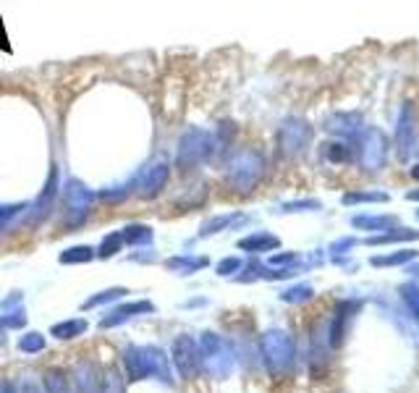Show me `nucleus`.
Masks as SVG:
<instances>
[{
    "label": "nucleus",
    "instance_id": "7",
    "mask_svg": "<svg viewBox=\"0 0 419 393\" xmlns=\"http://www.w3.org/2000/svg\"><path fill=\"white\" fill-rule=\"evenodd\" d=\"M168 179H171V165H168V160H152L145 171L136 176V194L142 196V199H155V196L160 194L165 184H168Z\"/></svg>",
    "mask_w": 419,
    "mask_h": 393
},
{
    "label": "nucleus",
    "instance_id": "34",
    "mask_svg": "<svg viewBox=\"0 0 419 393\" xmlns=\"http://www.w3.org/2000/svg\"><path fill=\"white\" fill-rule=\"evenodd\" d=\"M404 257H411V252H409V255H401V257H398V259H404ZM380 262H395V257H391V259H380Z\"/></svg>",
    "mask_w": 419,
    "mask_h": 393
},
{
    "label": "nucleus",
    "instance_id": "5",
    "mask_svg": "<svg viewBox=\"0 0 419 393\" xmlns=\"http://www.w3.org/2000/svg\"><path fill=\"white\" fill-rule=\"evenodd\" d=\"M173 365L184 381H194L202 372V359H199V341L192 336H178L173 341Z\"/></svg>",
    "mask_w": 419,
    "mask_h": 393
},
{
    "label": "nucleus",
    "instance_id": "33",
    "mask_svg": "<svg viewBox=\"0 0 419 393\" xmlns=\"http://www.w3.org/2000/svg\"><path fill=\"white\" fill-rule=\"evenodd\" d=\"M19 302H21V291H13V296H8L3 302V307H11V304H19Z\"/></svg>",
    "mask_w": 419,
    "mask_h": 393
},
{
    "label": "nucleus",
    "instance_id": "26",
    "mask_svg": "<svg viewBox=\"0 0 419 393\" xmlns=\"http://www.w3.org/2000/svg\"><path fill=\"white\" fill-rule=\"evenodd\" d=\"M236 221V215H218V218H210L202 228H199V236H212L218 234V231H223V228H228L231 223Z\"/></svg>",
    "mask_w": 419,
    "mask_h": 393
},
{
    "label": "nucleus",
    "instance_id": "10",
    "mask_svg": "<svg viewBox=\"0 0 419 393\" xmlns=\"http://www.w3.org/2000/svg\"><path fill=\"white\" fill-rule=\"evenodd\" d=\"M149 312H155V304H152V302H147V299H139V302H126V304L113 307L105 318L100 320V328H115V325H124V322H129V320L136 318V315H149Z\"/></svg>",
    "mask_w": 419,
    "mask_h": 393
},
{
    "label": "nucleus",
    "instance_id": "15",
    "mask_svg": "<svg viewBox=\"0 0 419 393\" xmlns=\"http://www.w3.org/2000/svg\"><path fill=\"white\" fill-rule=\"evenodd\" d=\"M86 333V320L84 318H74V320H63V322H55L50 328V336H55L58 341H71V338H79Z\"/></svg>",
    "mask_w": 419,
    "mask_h": 393
},
{
    "label": "nucleus",
    "instance_id": "32",
    "mask_svg": "<svg viewBox=\"0 0 419 393\" xmlns=\"http://www.w3.org/2000/svg\"><path fill=\"white\" fill-rule=\"evenodd\" d=\"M0 393H19V383H13V381H0Z\"/></svg>",
    "mask_w": 419,
    "mask_h": 393
},
{
    "label": "nucleus",
    "instance_id": "31",
    "mask_svg": "<svg viewBox=\"0 0 419 393\" xmlns=\"http://www.w3.org/2000/svg\"><path fill=\"white\" fill-rule=\"evenodd\" d=\"M309 296V289H294V291H286L283 302H296V299H304Z\"/></svg>",
    "mask_w": 419,
    "mask_h": 393
},
{
    "label": "nucleus",
    "instance_id": "17",
    "mask_svg": "<svg viewBox=\"0 0 419 393\" xmlns=\"http://www.w3.org/2000/svg\"><path fill=\"white\" fill-rule=\"evenodd\" d=\"M121 236H124V244H131V246H147L152 244V228L149 226H145V223H129L124 231H121Z\"/></svg>",
    "mask_w": 419,
    "mask_h": 393
},
{
    "label": "nucleus",
    "instance_id": "30",
    "mask_svg": "<svg viewBox=\"0 0 419 393\" xmlns=\"http://www.w3.org/2000/svg\"><path fill=\"white\" fill-rule=\"evenodd\" d=\"M301 208L317 210V208H320V202H288V205H283L286 212H294V210H301Z\"/></svg>",
    "mask_w": 419,
    "mask_h": 393
},
{
    "label": "nucleus",
    "instance_id": "6",
    "mask_svg": "<svg viewBox=\"0 0 419 393\" xmlns=\"http://www.w3.org/2000/svg\"><path fill=\"white\" fill-rule=\"evenodd\" d=\"M309 139H312L309 123L301 121V118H288L278 131V147L286 158H294V155H301L309 147Z\"/></svg>",
    "mask_w": 419,
    "mask_h": 393
},
{
    "label": "nucleus",
    "instance_id": "3",
    "mask_svg": "<svg viewBox=\"0 0 419 393\" xmlns=\"http://www.w3.org/2000/svg\"><path fill=\"white\" fill-rule=\"evenodd\" d=\"M215 152V142H212V134L205 131V129H186L181 139H178V152H176V165L178 171H194L197 165H202L205 160Z\"/></svg>",
    "mask_w": 419,
    "mask_h": 393
},
{
    "label": "nucleus",
    "instance_id": "25",
    "mask_svg": "<svg viewBox=\"0 0 419 393\" xmlns=\"http://www.w3.org/2000/svg\"><path fill=\"white\" fill-rule=\"evenodd\" d=\"M29 202H16V205H0V231H6L19 215H24Z\"/></svg>",
    "mask_w": 419,
    "mask_h": 393
},
{
    "label": "nucleus",
    "instance_id": "8",
    "mask_svg": "<svg viewBox=\"0 0 419 393\" xmlns=\"http://www.w3.org/2000/svg\"><path fill=\"white\" fill-rule=\"evenodd\" d=\"M58 181H61V171H58V163L50 165V173H48V181L42 186V194L37 196L35 202V210L29 212L26 223L29 226H39V223L50 218V212L55 210V196H58Z\"/></svg>",
    "mask_w": 419,
    "mask_h": 393
},
{
    "label": "nucleus",
    "instance_id": "14",
    "mask_svg": "<svg viewBox=\"0 0 419 393\" xmlns=\"http://www.w3.org/2000/svg\"><path fill=\"white\" fill-rule=\"evenodd\" d=\"M42 388H45V393H74V383L66 369L50 367L42 378Z\"/></svg>",
    "mask_w": 419,
    "mask_h": 393
},
{
    "label": "nucleus",
    "instance_id": "9",
    "mask_svg": "<svg viewBox=\"0 0 419 393\" xmlns=\"http://www.w3.org/2000/svg\"><path fill=\"white\" fill-rule=\"evenodd\" d=\"M74 393H102V369L92 359H82L71 369Z\"/></svg>",
    "mask_w": 419,
    "mask_h": 393
},
{
    "label": "nucleus",
    "instance_id": "2",
    "mask_svg": "<svg viewBox=\"0 0 419 393\" xmlns=\"http://www.w3.org/2000/svg\"><path fill=\"white\" fill-rule=\"evenodd\" d=\"M97 202V194L79 179H68L63 186V226L68 231L82 228Z\"/></svg>",
    "mask_w": 419,
    "mask_h": 393
},
{
    "label": "nucleus",
    "instance_id": "23",
    "mask_svg": "<svg viewBox=\"0 0 419 393\" xmlns=\"http://www.w3.org/2000/svg\"><path fill=\"white\" fill-rule=\"evenodd\" d=\"M121 246H124V236H121V231H113V234H108L102 241H100L97 257L100 259H111L113 255H118V252H121Z\"/></svg>",
    "mask_w": 419,
    "mask_h": 393
},
{
    "label": "nucleus",
    "instance_id": "16",
    "mask_svg": "<svg viewBox=\"0 0 419 393\" xmlns=\"http://www.w3.org/2000/svg\"><path fill=\"white\" fill-rule=\"evenodd\" d=\"M414 134H417V126H414V113L411 108L404 111V116L398 118V131H395V139H398V147L401 152H409L411 145H414Z\"/></svg>",
    "mask_w": 419,
    "mask_h": 393
},
{
    "label": "nucleus",
    "instance_id": "18",
    "mask_svg": "<svg viewBox=\"0 0 419 393\" xmlns=\"http://www.w3.org/2000/svg\"><path fill=\"white\" fill-rule=\"evenodd\" d=\"M205 265H207V257H186V255H181V257H171L165 262V268L173 273H178V275H192V273H197L199 268H205Z\"/></svg>",
    "mask_w": 419,
    "mask_h": 393
},
{
    "label": "nucleus",
    "instance_id": "12",
    "mask_svg": "<svg viewBox=\"0 0 419 393\" xmlns=\"http://www.w3.org/2000/svg\"><path fill=\"white\" fill-rule=\"evenodd\" d=\"M121 362H124L126 378H129V381H147V378H152L145 346H134V344L126 346L124 351H121Z\"/></svg>",
    "mask_w": 419,
    "mask_h": 393
},
{
    "label": "nucleus",
    "instance_id": "21",
    "mask_svg": "<svg viewBox=\"0 0 419 393\" xmlns=\"http://www.w3.org/2000/svg\"><path fill=\"white\" fill-rule=\"evenodd\" d=\"M95 255H97V252H95L92 246H84V244L68 246V249L61 255V265H82V262H92Z\"/></svg>",
    "mask_w": 419,
    "mask_h": 393
},
{
    "label": "nucleus",
    "instance_id": "13",
    "mask_svg": "<svg viewBox=\"0 0 419 393\" xmlns=\"http://www.w3.org/2000/svg\"><path fill=\"white\" fill-rule=\"evenodd\" d=\"M145 354H147V362H149V372H152V378H158V381L168 383L171 385L173 378H171V367H168V356L162 351L160 346H145Z\"/></svg>",
    "mask_w": 419,
    "mask_h": 393
},
{
    "label": "nucleus",
    "instance_id": "29",
    "mask_svg": "<svg viewBox=\"0 0 419 393\" xmlns=\"http://www.w3.org/2000/svg\"><path fill=\"white\" fill-rule=\"evenodd\" d=\"M241 271V259L239 257H225L221 259V265H218V275H231V273Z\"/></svg>",
    "mask_w": 419,
    "mask_h": 393
},
{
    "label": "nucleus",
    "instance_id": "22",
    "mask_svg": "<svg viewBox=\"0 0 419 393\" xmlns=\"http://www.w3.org/2000/svg\"><path fill=\"white\" fill-rule=\"evenodd\" d=\"M102 393H126L124 372L115 367V365L102 372Z\"/></svg>",
    "mask_w": 419,
    "mask_h": 393
},
{
    "label": "nucleus",
    "instance_id": "19",
    "mask_svg": "<svg viewBox=\"0 0 419 393\" xmlns=\"http://www.w3.org/2000/svg\"><path fill=\"white\" fill-rule=\"evenodd\" d=\"M278 246V239L270 234H252L247 239H241L239 241V249H244V252H252V255H257V252H268V249H275Z\"/></svg>",
    "mask_w": 419,
    "mask_h": 393
},
{
    "label": "nucleus",
    "instance_id": "28",
    "mask_svg": "<svg viewBox=\"0 0 419 393\" xmlns=\"http://www.w3.org/2000/svg\"><path fill=\"white\" fill-rule=\"evenodd\" d=\"M19 393H45V388H42V381H35L32 375H24L21 383H19Z\"/></svg>",
    "mask_w": 419,
    "mask_h": 393
},
{
    "label": "nucleus",
    "instance_id": "1",
    "mask_svg": "<svg viewBox=\"0 0 419 393\" xmlns=\"http://www.w3.org/2000/svg\"><path fill=\"white\" fill-rule=\"evenodd\" d=\"M265 176V155L259 149H239L234 158L228 160L225 181L236 192H252Z\"/></svg>",
    "mask_w": 419,
    "mask_h": 393
},
{
    "label": "nucleus",
    "instance_id": "11",
    "mask_svg": "<svg viewBox=\"0 0 419 393\" xmlns=\"http://www.w3.org/2000/svg\"><path fill=\"white\" fill-rule=\"evenodd\" d=\"M262 351H265V359H268V365L272 369L286 365V362H291V341H288V336L286 333H278L272 331L265 336V341H262Z\"/></svg>",
    "mask_w": 419,
    "mask_h": 393
},
{
    "label": "nucleus",
    "instance_id": "27",
    "mask_svg": "<svg viewBox=\"0 0 419 393\" xmlns=\"http://www.w3.org/2000/svg\"><path fill=\"white\" fill-rule=\"evenodd\" d=\"M24 325H26L24 309H16V312H8V315H0V328L13 331V328H24Z\"/></svg>",
    "mask_w": 419,
    "mask_h": 393
},
{
    "label": "nucleus",
    "instance_id": "4",
    "mask_svg": "<svg viewBox=\"0 0 419 393\" xmlns=\"http://www.w3.org/2000/svg\"><path fill=\"white\" fill-rule=\"evenodd\" d=\"M199 359H202V369L215 381L228 378L231 369H234V351L228 349V344L218 333H202L199 336Z\"/></svg>",
    "mask_w": 419,
    "mask_h": 393
},
{
    "label": "nucleus",
    "instance_id": "24",
    "mask_svg": "<svg viewBox=\"0 0 419 393\" xmlns=\"http://www.w3.org/2000/svg\"><path fill=\"white\" fill-rule=\"evenodd\" d=\"M45 346H48V341H45V336L37 331L26 333V336L19 338V349H21L24 354H39V351H45Z\"/></svg>",
    "mask_w": 419,
    "mask_h": 393
},
{
    "label": "nucleus",
    "instance_id": "20",
    "mask_svg": "<svg viewBox=\"0 0 419 393\" xmlns=\"http://www.w3.org/2000/svg\"><path fill=\"white\" fill-rule=\"evenodd\" d=\"M129 294V289L126 286H113V289H105V291H100V294L89 296L84 302V309H95V307H102V304H111V302H118V299H124Z\"/></svg>",
    "mask_w": 419,
    "mask_h": 393
}]
</instances>
